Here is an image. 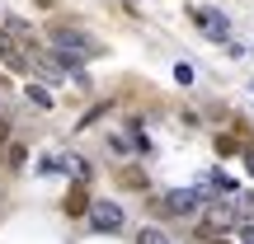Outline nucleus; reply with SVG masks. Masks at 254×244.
<instances>
[{
	"mask_svg": "<svg viewBox=\"0 0 254 244\" xmlns=\"http://www.w3.org/2000/svg\"><path fill=\"white\" fill-rule=\"evenodd\" d=\"M52 52H62V56H75V61H85V56H99V52H104V43H99V38H90L85 28H71V24H62V28H52Z\"/></svg>",
	"mask_w": 254,
	"mask_h": 244,
	"instance_id": "obj_1",
	"label": "nucleus"
},
{
	"mask_svg": "<svg viewBox=\"0 0 254 244\" xmlns=\"http://www.w3.org/2000/svg\"><path fill=\"white\" fill-rule=\"evenodd\" d=\"M85 221H90V230H99V235H113V230H123V207L118 202H90Z\"/></svg>",
	"mask_w": 254,
	"mask_h": 244,
	"instance_id": "obj_4",
	"label": "nucleus"
},
{
	"mask_svg": "<svg viewBox=\"0 0 254 244\" xmlns=\"http://www.w3.org/2000/svg\"><path fill=\"white\" fill-rule=\"evenodd\" d=\"M240 244H254V226H250V221L240 226Z\"/></svg>",
	"mask_w": 254,
	"mask_h": 244,
	"instance_id": "obj_17",
	"label": "nucleus"
},
{
	"mask_svg": "<svg viewBox=\"0 0 254 244\" xmlns=\"http://www.w3.org/2000/svg\"><path fill=\"white\" fill-rule=\"evenodd\" d=\"M127 146H132L136 155H151V150H155V146H151V136H146V132H132V136H127Z\"/></svg>",
	"mask_w": 254,
	"mask_h": 244,
	"instance_id": "obj_9",
	"label": "nucleus"
},
{
	"mask_svg": "<svg viewBox=\"0 0 254 244\" xmlns=\"http://www.w3.org/2000/svg\"><path fill=\"white\" fill-rule=\"evenodd\" d=\"M212 244H226V240H212Z\"/></svg>",
	"mask_w": 254,
	"mask_h": 244,
	"instance_id": "obj_20",
	"label": "nucleus"
},
{
	"mask_svg": "<svg viewBox=\"0 0 254 244\" xmlns=\"http://www.w3.org/2000/svg\"><path fill=\"white\" fill-rule=\"evenodd\" d=\"M123 183H127V188H146V179H141V169H127V174H123Z\"/></svg>",
	"mask_w": 254,
	"mask_h": 244,
	"instance_id": "obj_15",
	"label": "nucleus"
},
{
	"mask_svg": "<svg viewBox=\"0 0 254 244\" xmlns=\"http://www.w3.org/2000/svg\"><path fill=\"white\" fill-rule=\"evenodd\" d=\"M207 197L212 193H202V188H174V193L160 197V207L170 211V216H198V211L207 207Z\"/></svg>",
	"mask_w": 254,
	"mask_h": 244,
	"instance_id": "obj_2",
	"label": "nucleus"
},
{
	"mask_svg": "<svg viewBox=\"0 0 254 244\" xmlns=\"http://www.w3.org/2000/svg\"><path fill=\"white\" fill-rule=\"evenodd\" d=\"M174 80H179V85H193V66L179 61V66H174Z\"/></svg>",
	"mask_w": 254,
	"mask_h": 244,
	"instance_id": "obj_14",
	"label": "nucleus"
},
{
	"mask_svg": "<svg viewBox=\"0 0 254 244\" xmlns=\"http://www.w3.org/2000/svg\"><path fill=\"white\" fill-rule=\"evenodd\" d=\"M24 99H28V108H38V113H52V108H57L52 90H47V85H33V80L24 85Z\"/></svg>",
	"mask_w": 254,
	"mask_h": 244,
	"instance_id": "obj_6",
	"label": "nucleus"
},
{
	"mask_svg": "<svg viewBox=\"0 0 254 244\" xmlns=\"http://www.w3.org/2000/svg\"><path fill=\"white\" fill-rule=\"evenodd\" d=\"M109 150H113V155H127L132 146H127V136H109Z\"/></svg>",
	"mask_w": 254,
	"mask_h": 244,
	"instance_id": "obj_16",
	"label": "nucleus"
},
{
	"mask_svg": "<svg viewBox=\"0 0 254 244\" xmlns=\"http://www.w3.org/2000/svg\"><path fill=\"white\" fill-rule=\"evenodd\" d=\"M245 169H250V174H254V150H245Z\"/></svg>",
	"mask_w": 254,
	"mask_h": 244,
	"instance_id": "obj_18",
	"label": "nucleus"
},
{
	"mask_svg": "<svg viewBox=\"0 0 254 244\" xmlns=\"http://www.w3.org/2000/svg\"><path fill=\"white\" fill-rule=\"evenodd\" d=\"M0 61H5L14 75H33V52H28L19 38H9L5 28H0Z\"/></svg>",
	"mask_w": 254,
	"mask_h": 244,
	"instance_id": "obj_3",
	"label": "nucleus"
},
{
	"mask_svg": "<svg viewBox=\"0 0 254 244\" xmlns=\"http://www.w3.org/2000/svg\"><path fill=\"white\" fill-rule=\"evenodd\" d=\"M189 14H193V24H202V33H207V38H217V43H226V38H231V19L221 14V9H212V5H193Z\"/></svg>",
	"mask_w": 254,
	"mask_h": 244,
	"instance_id": "obj_5",
	"label": "nucleus"
},
{
	"mask_svg": "<svg viewBox=\"0 0 254 244\" xmlns=\"http://www.w3.org/2000/svg\"><path fill=\"white\" fill-rule=\"evenodd\" d=\"M5 136H9V127H5V118H0V146H5Z\"/></svg>",
	"mask_w": 254,
	"mask_h": 244,
	"instance_id": "obj_19",
	"label": "nucleus"
},
{
	"mask_svg": "<svg viewBox=\"0 0 254 244\" xmlns=\"http://www.w3.org/2000/svg\"><path fill=\"white\" fill-rule=\"evenodd\" d=\"M5 160H9V169H19V164L28 160V150H24V146H9V150H5Z\"/></svg>",
	"mask_w": 254,
	"mask_h": 244,
	"instance_id": "obj_13",
	"label": "nucleus"
},
{
	"mask_svg": "<svg viewBox=\"0 0 254 244\" xmlns=\"http://www.w3.org/2000/svg\"><path fill=\"white\" fill-rule=\"evenodd\" d=\"M212 146H217V155H236V150H240L236 136H221V132H217V141H212Z\"/></svg>",
	"mask_w": 254,
	"mask_h": 244,
	"instance_id": "obj_11",
	"label": "nucleus"
},
{
	"mask_svg": "<svg viewBox=\"0 0 254 244\" xmlns=\"http://www.w3.org/2000/svg\"><path fill=\"white\" fill-rule=\"evenodd\" d=\"M136 244H170V240H165V235H160V230H155V226H146L141 235H136Z\"/></svg>",
	"mask_w": 254,
	"mask_h": 244,
	"instance_id": "obj_12",
	"label": "nucleus"
},
{
	"mask_svg": "<svg viewBox=\"0 0 254 244\" xmlns=\"http://www.w3.org/2000/svg\"><path fill=\"white\" fill-rule=\"evenodd\" d=\"M202 193H240V183L231 179L226 169H207L202 174Z\"/></svg>",
	"mask_w": 254,
	"mask_h": 244,
	"instance_id": "obj_7",
	"label": "nucleus"
},
{
	"mask_svg": "<svg viewBox=\"0 0 254 244\" xmlns=\"http://www.w3.org/2000/svg\"><path fill=\"white\" fill-rule=\"evenodd\" d=\"M250 90H254V85H250Z\"/></svg>",
	"mask_w": 254,
	"mask_h": 244,
	"instance_id": "obj_21",
	"label": "nucleus"
},
{
	"mask_svg": "<svg viewBox=\"0 0 254 244\" xmlns=\"http://www.w3.org/2000/svg\"><path fill=\"white\" fill-rule=\"evenodd\" d=\"M38 174H66L62 169V155H43V160H38Z\"/></svg>",
	"mask_w": 254,
	"mask_h": 244,
	"instance_id": "obj_10",
	"label": "nucleus"
},
{
	"mask_svg": "<svg viewBox=\"0 0 254 244\" xmlns=\"http://www.w3.org/2000/svg\"><path fill=\"white\" fill-rule=\"evenodd\" d=\"M66 216H85V211H90V193H85V183H75L71 193H66Z\"/></svg>",
	"mask_w": 254,
	"mask_h": 244,
	"instance_id": "obj_8",
	"label": "nucleus"
}]
</instances>
